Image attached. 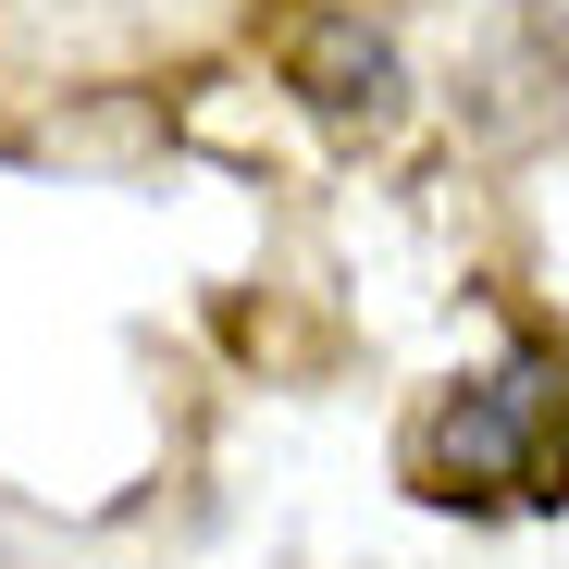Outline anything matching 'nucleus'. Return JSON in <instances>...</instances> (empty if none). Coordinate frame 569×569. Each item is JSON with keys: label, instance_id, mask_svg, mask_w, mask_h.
Here are the masks:
<instances>
[{"label": "nucleus", "instance_id": "obj_1", "mask_svg": "<svg viewBox=\"0 0 569 569\" xmlns=\"http://www.w3.org/2000/svg\"><path fill=\"white\" fill-rule=\"evenodd\" d=\"M421 496L446 508H557L569 496V359L508 347L496 371L446 385L421 421Z\"/></svg>", "mask_w": 569, "mask_h": 569}]
</instances>
